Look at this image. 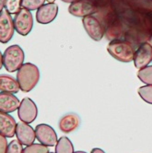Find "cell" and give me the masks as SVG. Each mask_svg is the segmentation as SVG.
Wrapping results in <instances>:
<instances>
[{"instance_id":"cell-36","label":"cell","mask_w":152,"mask_h":153,"mask_svg":"<svg viewBox=\"0 0 152 153\" xmlns=\"http://www.w3.org/2000/svg\"><path fill=\"white\" fill-rule=\"evenodd\" d=\"M74 153H87V152H85V151H82V150H79V151H76V152H74Z\"/></svg>"},{"instance_id":"cell-35","label":"cell","mask_w":152,"mask_h":153,"mask_svg":"<svg viewBox=\"0 0 152 153\" xmlns=\"http://www.w3.org/2000/svg\"><path fill=\"white\" fill-rule=\"evenodd\" d=\"M46 1H47L48 3H54V2H55V0H46Z\"/></svg>"},{"instance_id":"cell-13","label":"cell","mask_w":152,"mask_h":153,"mask_svg":"<svg viewBox=\"0 0 152 153\" xmlns=\"http://www.w3.org/2000/svg\"><path fill=\"white\" fill-rule=\"evenodd\" d=\"M58 5L55 3H48L37 10L36 19L39 24H49L56 19L58 15Z\"/></svg>"},{"instance_id":"cell-4","label":"cell","mask_w":152,"mask_h":153,"mask_svg":"<svg viewBox=\"0 0 152 153\" xmlns=\"http://www.w3.org/2000/svg\"><path fill=\"white\" fill-rule=\"evenodd\" d=\"M25 54L19 45H11L3 54V65L8 73L17 72L23 65Z\"/></svg>"},{"instance_id":"cell-24","label":"cell","mask_w":152,"mask_h":153,"mask_svg":"<svg viewBox=\"0 0 152 153\" xmlns=\"http://www.w3.org/2000/svg\"><path fill=\"white\" fill-rule=\"evenodd\" d=\"M49 148L43 144L32 143L23 149V153H49Z\"/></svg>"},{"instance_id":"cell-34","label":"cell","mask_w":152,"mask_h":153,"mask_svg":"<svg viewBox=\"0 0 152 153\" xmlns=\"http://www.w3.org/2000/svg\"><path fill=\"white\" fill-rule=\"evenodd\" d=\"M61 1L64 2V3H69V4H72L75 1H77V0H61Z\"/></svg>"},{"instance_id":"cell-26","label":"cell","mask_w":152,"mask_h":153,"mask_svg":"<svg viewBox=\"0 0 152 153\" xmlns=\"http://www.w3.org/2000/svg\"><path fill=\"white\" fill-rule=\"evenodd\" d=\"M46 0H22V8H26L30 11L32 10H38L39 7H41Z\"/></svg>"},{"instance_id":"cell-5","label":"cell","mask_w":152,"mask_h":153,"mask_svg":"<svg viewBox=\"0 0 152 153\" xmlns=\"http://www.w3.org/2000/svg\"><path fill=\"white\" fill-rule=\"evenodd\" d=\"M15 30L21 36H27L33 29V16L30 10L21 8L14 18Z\"/></svg>"},{"instance_id":"cell-31","label":"cell","mask_w":152,"mask_h":153,"mask_svg":"<svg viewBox=\"0 0 152 153\" xmlns=\"http://www.w3.org/2000/svg\"><path fill=\"white\" fill-rule=\"evenodd\" d=\"M91 153H105L103 149H98V148H95V149H93L91 150Z\"/></svg>"},{"instance_id":"cell-1","label":"cell","mask_w":152,"mask_h":153,"mask_svg":"<svg viewBox=\"0 0 152 153\" xmlns=\"http://www.w3.org/2000/svg\"><path fill=\"white\" fill-rule=\"evenodd\" d=\"M95 14H98L95 16L101 20L105 29V36L108 40L112 41L114 39L124 38V34L128 27L123 22L120 16L117 15L111 7H108L103 9H98Z\"/></svg>"},{"instance_id":"cell-25","label":"cell","mask_w":152,"mask_h":153,"mask_svg":"<svg viewBox=\"0 0 152 153\" xmlns=\"http://www.w3.org/2000/svg\"><path fill=\"white\" fill-rule=\"evenodd\" d=\"M139 96L148 104L152 105V85H144L137 90Z\"/></svg>"},{"instance_id":"cell-19","label":"cell","mask_w":152,"mask_h":153,"mask_svg":"<svg viewBox=\"0 0 152 153\" xmlns=\"http://www.w3.org/2000/svg\"><path fill=\"white\" fill-rule=\"evenodd\" d=\"M129 7L140 13H149L152 11V0H128Z\"/></svg>"},{"instance_id":"cell-33","label":"cell","mask_w":152,"mask_h":153,"mask_svg":"<svg viewBox=\"0 0 152 153\" xmlns=\"http://www.w3.org/2000/svg\"><path fill=\"white\" fill-rule=\"evenodd\" d=\"M3 66H4L3 65V55H2L1 51H0V70H1Z\"/></svg>"},{"instance_id":"cell-30","label":"cell","mask_w":152,"mask_h":153,"mask_svg":"<svg viewBox=\"0 0 152 153\" xmlns=\"http://www.w3.org/2000/svg\"><path fill=\"white\" fill-rule=\"evenodd\" d=\"M148 16H149L150 21H151V33H152V11H151V12H149V13H148ZM148 43H149V44H151V46H152V36H151L150 39L148 40Z\"/></svg>"},{"instance_id":"cell-27","label":"cell","mask_w":152,"mask_h":153,"mask_svg":"<svg viewBox=\"0 0 152 153\" xmlns=\"http://www.w3.org/2000/svg\"><path fill=\"white\" fill-rule=\"evenodd\" d=\"M7 153H23L22 144L19 141V140H12L8 144Z\"/></svg>"},{"instance_id":"cell-15","label":"cell","mask_w":152,"mask_h":153,"mask_svg":"<svg viewBox=\"0 0 152 153\" xmlns=\"http://www.w3.org/2000/svg\"><path fill=\"white\" fill-rule=\"evenodd\" d=\"M20 102L19 98L11 93H0V111L4 113H12L19 109Z\"/></svg>"},{"instance_id":"cell-37","label":"cell","mask_w":152,"mask_h":153,"mask_svg":"<svg viewBox=\"0 0 152 153\" xmlns=\"http://www.w3.org/2000/svg\"><path fill=\"white\" fill-rule=\"evenodd\" d=\"M49 153H53V152H49Z\"/></svg>"},{"instance_id":"cell-21","label":"cell","mask_w":152,"mask_h":153,"mask_svg":"<svg viewBox=\"0 0 152 153\" xmlns=\"http://www.w3.org/2000/svg\"><path fill=\"white\" fill-rule=\"evenodd\" d=\"M109 7L119 16L130 7L128 0H110Z\"/></svg>"},{"instance_id":"cell-12","label":"cell","mask_w":152,"mask_h":153,"mask_svg":"<svg viewBox=\"0 0 152 153\" xmlns=\"http://www.w3.org/2000/svg\"><path fill=\"white\" fill-rule=\"evenodd\" d=\"M152 34L150 31L136 29V27H128L125 34H124L123 39L128 41L133 47H139L144 42H148Z\"/></svg>"},{"instance_id":"cell-18","label":"cell","mask_w":152,"mask_h":153,"mask_svg":"<svg viewBox=\"0 0 152 153\" xmlns=\"http://www.w3.org/2000/svg\"><path fill=\"white\" fill-rule=\"evenodd\" d=\"M19 89V85L16 79L10 75L0 74V91L17 94Z\"/></svg>"},{"instance_id":"cell-14","label":"cell","mask_w":152,"mask_h":153,"mask_svg":"<svg viewBox=\"0 0 152 153\" xmlns=\"http://www.w3.org/2000/svg\"><path fill=\"white\" fill-rule=\"evenodd\" d=\"M16 136L19 141L25 146L31 145L36 140V133L33 128L23 121H20L17 124Z\"/></svg>"},{"instance_id":"cell-17","label":"cell","mask_w":152,"mask_h":153,"mask_svg":"<svg viewBox=\"0 0 152 153\" xmlns=\"http://www.w3.org/2000/svg\"><path fill=\"white\" fill-rule=\"evenodd\" d=\"M80 117L75 113H69L63 116L59 121V128L64 133H71L78 128Z\"/></svg>"},{"instance_id":"cell-29","label":"cell","mask_w":152,"mask_h":153,"mask_svg":"<svg viewBox=\"0 0 152 153\" xmlns=\"http://www.w3.org/2000/svg\"><path fill=\"white\" fill-rule=\"evenodd\" d=\"M7 137L0 133V153H7Z\"/></svg>"},{"instance_id":"cell-7","label":"cell","mask_w":152,"mask_h":153,"mask_svg":"<svg viewBox=\"0 0 152 153\" xmlns=\"http://www.w3.org/2000/svg\"><path fill=\"white\" fill-rule=\"evenodd\" d=\"M36 138L39 143L47 147H54L58 142V137L55 130L47 124H39L35 128Z\"/></svg>"},{"instance_id":"cell-2","label":"cell","mask_w":152,"mask_h":153,"mask_svg":"<svg viewBox=\"0 0 152 153\" xmlns=\"http://www.w3.org/2000/svg\"><path fill=\"white\" fill-rule=\"evenodd\" d=\"M39 77V70L35 64L31 62L23 63L17 74V81L20 90L25 93L30 92L37 85Z\"/></svg>"},{"instance_id":"cell-9","label":"cell","mask_w":152,"mask_h":153,"mask_svg":"<svg viewBox=\"0 0 152 153\" xmlns=\"http://www.w3.org/2000/svg\"><path fill=\"white\" fill-rule=\"evenodd\" d=\"M15 32L14 20L10 14L5 9L0 13V42L7 43L12 39Z\"/></svg>"},{"instance_id":"cell-22","label":"cell","mask_w":152,"mask_h":153,"mask_svg":"<svg viewBox=\"0 0 152 153\" xmlns=\"http://www.w3.org/2000/svg\"><path fill=\"white\" fill-rule=\"evenodd\" d=\"M137 77L146 85H152V65H148L142 69H139V71L137 72Z\"/></svg>"},{"instance_id":"cell-8","label":"cell","mask_w":152,"mask_h":153,"mask_svg":"<svg viewBox=\"0 0 152 153\" xmlns=\"http://www.w3.org/2000/svg\"><path fill=\"white\" fill-rule=\"evenodd\" d=\"M19 118L27 124L34 122L38 116V108L33 100L29 97H25L20 102V105L18 109Z\"/></svg>"},{"instance_id":"cell-11","label":"cell","mask_w":152,"mask_h":153,"mask_svg":"<svg viewBox=\"0 0 152 153\" xmlns=\"http://www.w3.org/2000/svg\"><path fill=\"white\" fill-rule=\"evenodd\" d=\"M134 64L136 69H142L152 62V46L148 42L140 44L135 50Z\"/></svg>"},{"instance_id":"cell-23","label":"cell","mask_w":152,"mask_h":153,"mask_svg":"<svg viewBox=\"0 0 152 153\" xmlns=\"http://www.w3.org/2000/svg\"><path fill=\"white\" fill-rule=\"evenodd\" d=\"M21 4H22V0H6L5 8L9 14L16 15L22 7Z\"/></svg>"},{"instance_id":"cell-28","label":"cell","mask_w":152,"mask_h":153,"mask_svg":"<svg viewBox=\"0 0 152 153\" xmlns=\"http://www.w3.org/2000/svg\"><path fill=\"white\" fill-rule=\"evenodd\" d=\"M91 2L94 4V6L98 9H103L108 7L110 5V0H90Z\"/></svg>"},{"instance_id":"cell-10","label":"cell","mask_w":152,"mask_h":153,"mask_svg":"<svg viewBox=\"0 0 152 153\" xmlns=\"http://www.w3.org/2000/svg\"><path fill=\"white\" fill-rule=\"evenodd\" d=\"M97 10L98 8L90 0H77L68 7L69 13L78 18H85L89 15H93L97 12Z\"/></svg>"},{"instance_id":"cell-3","label":"cell","mask_w":152,"mask_h":153,"mask_svg":"<svg viewBox=\"0 0 152 153\" xmlns=\"http://www.w3.org/2000/svg\"><path fill=\"white\" fill-rule=\"evenodd\" d=\"M107 51L113 58L122 62H130L134 60L135 49L124 39L110 41L107 45Z\"/></svg>"},{"instance_id":"cell-20","label":"cell","mask_w":152,"mask_h":153,"mask_svg":"<svg viewBox=\"0 0 152 153\" xmlns=\"http://www.w3.org/2000/svg\"><path fill=\"white\" fill-rule=\"evenodd\" d=\"M55 153H74V147L67 137H62L55 147Z\"/></svg>"},{"instance_id":"cell-6","label":"cell","mask_w":152,"mask_h":153,"mask_svg":"<svg viewBox=\"0 0 152 153\" xmlns=\"http://www.w3.org/2000/svg\"><path fill=\"white\" fill-rule=\"evenodd\" d=\"M82 25L92 39L99 41L105 36L104 26L101 20L95 15H89L82 18Z\"/></svg>"},{"instance_id":"cell-16","label":"cell","mask_w":152,"mask_h":153,"mask_svg":"<svg viewBox=\"0 0 152 153\" xmlns=\"http://www.w3.org/2000/svg\"><path fill=\"white\" fill-rule=\"evenodd\" d=\"M17 123L8 113L0 111V133L7 137H13L16 135Z\"/></svg>"},{"instance_id":"cell-32","label":"cell","mask_w":152,"mask_h":153,"mask_svg":"<svg viewBox=\"0 0 152 153\" xmlns=\"http://www.w3.org/2000/svg\"><path fill=\"white\" fill-rule=\"evenodd\" d=\"M5 2H6V0H0V13L2 12L3 7H5Z\"/></svg>"}]
</instances>
